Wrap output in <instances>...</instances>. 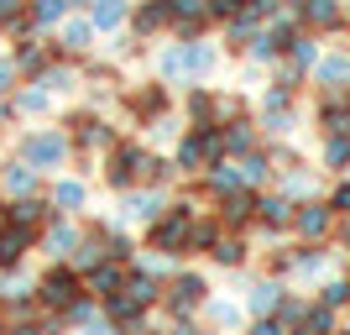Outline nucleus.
Wrapping results in <instances>:
<instances>
[{
    "mask_svg": "<svg viewBox=\"0 0 350 335\" xmlns=\"http://www.w3.org/2000/svg\"><path fill=\"white\" fill-rule=\"evenodd\" d=\"M193 199H167V215L157 220V225H146V251H157V257H167V262H178V257H189V231H193Z\"/></svg>",
    "mask_w": 350,
    "mask_h": 335,
    "instance_id": "1",
    "label": "nucleus"
},
{
    "mask_svg": "<svg viewBox=\"0 0 350 335\" xmlns=\"http://www.w3.org/2000/svg\"><path fill=\"white\" fill-rule=\"evenodd\" d=\"M16 158H27L31 168H42V173H58V168H68L73 142H68L63 126H37V132H27L16 142Z\"/></svg>",
    "mask_w": 350,
    "mask_h": 335,
    "instance_id": "2",
    "label": "nucleus"
},
{
    "mask_svg": "<svg viewBox=\"0 0 350 335\" xmlns=\"http://www.w3.org/2000/svg\"><path fill=\"white\" fill-rule=\"evenodd\" d=\"M84 273L73 262H53L42 277H37V299H42V314H68L79 299H84Z\"/></svg>",
    "mask_w": 350,
    "mask_h": 335,
    "instance_id": "3",
    "label": "nucleus"
},
{
    "mask_svg": "<svg viewBox=\"0 0 350 335\" xmlns=\"http://www.w3.org/2000/svg\"><path fill=\"white\" fill-rule=\"evenodd\" d=\"M209 293H215V288H209V277H204V273L178 267V273L162 283V309H167L173 320H193V314L209 304Z\"/></svg>",
    "mask_w": 350,
    "mask_h": 335,
    "instance_id": "4",
    "label": "nucleus"
},
{
    "mask_svg": "<svg viewBox=\"0 0 350 335\" xmlns=\"http://www.w3.org/2000/svg\"><path fill=\"white\" fill-rule=\"evenodd\" d=\"M142 158H146V142H131V136H120V142L110 147V152H105V162H100V178H105V189L116 194V199L136 189Z\"/></svg>",
    "mask_w": 350,
    "mask_h": 335,
    "instance_id": "5",
    "label": "nucleus"
},
{
    "mask_svg": "<svg viewBox=\"0 0 350 335\" xmlns=\"http://www.w3.org/2000/svg\"><path fill=\"white\" fill-rule=\"evenodd\" d=\"M120 105H126L142 126H152L157 116H167V110H173V89H167V79H146V84L120 89Z\"/></svg>",
    "mask_w": 350,
    "mask_h": 335,
    "instance_id": "6",
    "label": "nucleus"
},
{
    "mask_svg": "<svg viewBox=\"0 0 350 335\" xmlns=\"http://www.w3.org/2000/svg\"><path fill=\"white\" fill-rule=\"evenodd\" d=\"M293 215H298V199H288L282 189H262L256 194V231L262 236H293Z\"/></svg>",
    "mask_w": 350,
    "mask_h": 335,
    "instance_id": "7",
    "label": "nucleus"
},
{
    "mask_svg": "<svg viewBox=\"0 0 350 335\" xmlns=\"http://www.w3.org/2000/svg\"><path fill=\"white\" fill-rule=\"evenodd\" d=\"M335 220H340V215L329 210V204H324V194H319V199H298V215H293V236L319 247V241H329V236H335Z\"/></svg>",
    "mask_w": 350,
    "mask_h": 335,
    "instance_id": "8",
    "label": "nucleus"
},
{
    "mask_svg": "<svg viewBox=\"0 0 350 335\" xmlns=\"http://www.w3.org/2000/svg\"><path fill=\"white\" fill-rule=\"evenodd\" d=\"M42 189H47V173L31 168L27 158L0 162V194H5V199H31V194H42Z\"/></svg>",
    "mask_w": 350,
    "mask_h": 335,
    "instance_id": "9",
    "label": "nucleus"
},
{
    "mask_svg": "<svg viewBox=\"0 0 350 335\" xmlns=\"http://www.w3.org/2000/svg\"><path fill=\"white\" fill-rule=\"evenodd\" d=\"M37 241H42V251L53 257V262H68L73 251H79V241H84V225H79L73 215H53V220L42 225V236H37Z\"/></svg>",
    "mask_w": 350,
    "mask_h": 335,
    "instance_id": "10",
    "label": "nucleus"
},
{
    "mask_svg": "<svg viewBox=\"0 0 350 335\" xmlns=\"http://www.w3.org/2000/svg\"><path fill=\"white\" fill-rule=\"evenodd\" d=\"M298 21H304V32H314V37H335V32H350L345 0H308L304 11H298Z\"/></svg>",
    "mask_w": 350,
    "mask_h": 335,
    "instance_id": "11",
    "label": "nucleus"
},
{
    "mask_svg": "<svg viewBox=\"0 0 350 335\" xmlns=\"http://www.w3.org/2000/svg\"><path fill=\"white\" fill-rule=\"evenodd\" d=\"M94 37H100V32H94V21H89L84 11H73L68 21L58 27V37H53V53H58V58H89Z\"/></svg>",
    "mask_w": 350,
    "mask_h": 335,
    "instance_id": "12",
    "label": "nucleus"
},
{
    "mask_svg": "<svg viewBox=\"0 0 350 335\" xmlns=\"http://www.w3.org/2000/svg\"><path fill=\"white\" fill-rule=\"evenodd\" d=\"M215 215L225 231H256V189H230L225 199H215Z\"/></svg>",
    "mask_w": 350,
    "mask_h": 335,
    "instance_id": "13",
    "label": "nucleus"
},
{
    "mask_svg": "<svg viewBox=\"0 0 350 335\" xmlns=\"http://www.w3.org/2000/svg\"><path fill=\"white\" fill-rule=\"evenodd\" d=\"M120 215L136 220V225H157V220L167 215V194H162V189H142V184H136L131 194H120Z\"/></svg>",
    "mask_w": 350,
    "mask_h": 335,
    "instance_id": "14",
    "label": "nucleus"
},
{
    "mask_svg": "<svg viewBox=\"0 0 350 335\" xmlns=\"http://www.w3.org/2000/svg\"><path fill=\"white\" fill-rule=\"evenodd\" d=\"M157 32H173V5L167 0H136L131 5V37L152 42Z\"/></svg>",
    "mask_w": 350,
    "mask_h": 335,
    "instance_id": "15",
    "label": "nucleus"
},
{
    "mask_svg": "<svg viewBox=\"0 0 350 335\" xmlns=\"http://www.w3.org/2000/svg\"><path fill=\"white\" fill-rule=\"evenodd\" d=\"M183 116H189V126H219V89L189 84L183 89Z\"/></svg>",
    "mask_w": 350,
    "mask_h": 335,
    "instance_id": "16",
    "label": "nucleus"
},
{
    "mask_svg": "<svg viewBox=\"0 0 350 335\" xmlns=\"http://www.w3.org/2000/svg\"><path fill=\"white\" fill-rule=\"evenodd\" d=\"M319 89H350V47H329V53H319V63H314V73H308Z\"/></svg>",
    "mask_w": 350,
    "mask_h": 335,
    "instance_id": "17",
    "label": "nucleus"
},
{
    "mask_svg": "<svg viewBox=\"0 0 350 335\" xmlns=\"http://www.w3.org/2000/svg\"><path fill=\"white\" fill-rule=\"evenodd\" d=\"M219 142H225V158H246V152L262 147V126H256L251 116L225 121V126H219Z\"/></svg>",
    "mask_w": 350,
    "mask_h": 335,
    "instance_id": "18",
    "label": "nucleus"
},
{
    "mask_svg": "<svg viewBox=\"0 0 350 335\" xmlns=\"http://www.w3.org/2000/svg\"><path fill=\"white\" fill-rule=\"evenodd\" d=\"M131 5L136 0H89L84 16L94 21V32H110V37H116L120 27H131Z\"/></svg>",
    "mask_w": 350,
    "mask_h": 335,
    "instance_id": "19",
    "label": "nucleus"
},
{
    "mask_svg": "<svg viewBox=\"0 0 350 335\" xmlns=\"http://www.w3.org/2000/svg\"><path fill=\"white\" fill-rule=\"evenodd\" d=\"M272 184H278L288 199H319V168H308V162H293V168H282Z\"/></svg>",
    "mask_w": 350,
    "mask_h": 335,
    "instance_id": "20",
    "label": "nucleus"
},
{
    "mask_svg": "<svg viewBox=\"0 0 350 335\" xmlns=\"http://www.w3.org/2000/svg\"><path fill=\"white\" fill-rule=\"evenodd\" d=\"M282 293H288V283H282V277H262V283H251V288H246V299H241V304H246L251 320H262V314H278Z\"/></svg>",
    "mask_w": 350,
    "mask_h": 335,
    "instance_id": "21",
    "label": "nucleus"
},
{
    "mask_svg": "<svg viewBox=\"0 0 350 335\" xmlns=\"http://www.w3.org/2000/svg\"><path fill=\"white\" fill-rule=\"evenodd\" d=\"M47 199H53L58 215H79V210H89V184L84 178H53V184H47Z\"/></svg>",
    "mask_w": 350,
    "mask_h": 335,
    "instance_id": "22",
    "label": "nucleus"
},
{
    "mask_svg": "<svg viewBox=\"0 0 350 335\" xmlns=\"http://www.w3.org/2000/svg\"><path fill=\"white\" fill-rule=\"evenodd\" d=\"M209 262H215V267H225V273H241V267L251 262V241H246L241 231H219L215 251H209Z\"/></svg>",
    "mask_w": 350,
    "mask_h": 335,
    "instance_id": "23",
    "label": "nucleus"
},
{
    "mask_svg": "<svg viewBox=\"0 0 350 335\" xmlns=\"http://www.w3.org/2000/svg\"><path fill=\"white\" fill-rule=\"evenodd\" d=\"M100 304H105V320H110V325H120L126 335L146 325V304H136V299H131L126 288H120V293H110V299H100Z\"/></svg>",
    "mask_w": 350,
    "mask_h": 335,
    "instance_id": "24",
    "label": "nucleus"
},
{
    "mask_svg": "<svg viewBox=\"0 0 350 335\" xmlns=\"http://www.w3.org/2000/svg\"><path fill=\"white\" fill-rule=\"evenodd\" d=\"M16 100V110H21V121H37V116H53V105H58V95L47 84H37V79H27V84L11 95Z\"/></svg>",
    "mask_w": 350,
    "mask_h": 335,
    "instance_id": "25",
    "label": "nucleus"
},
{
    "mask_svg": "<svg viewBox=\"0 0 350 335\" xmlns=\"http://www.w3.org/2000/svg\"><path fill=\"white\" fill-rule=\"evenodd\" d=\"M319 173H329V178L350 173V136L345 132H324L319 136Z\"/></svg>",
    "mask_w": 350,
    "mask_h": 335,
    "instance_id": "26",
    "label": "nucleus"
},
{
    "mask_svg": "<svg viewBox=\"0 0 350 335\" xmlns=\"http://www.w3.org/2000/svg\"><path fill=\"white\" fill-rule=\"evenodd\" d=\"M199 314L209 320V330H215V335H235V330H241V320H246V304H235V299H215V293H209V304L199 309Z\"/></svg>",
    "mask_w": 350,
    "mask_h": 335,
    "instance_id": "27",
    "label": "nucleus"
},
{
    "mask_svg": "<svg viewBox=\"0 0 350 335\" xmlns=\"http://www.w3.org/2000/svg\"><path fill=\"white\" fill-rule=\"evenodd\" d=\"M89 0H31V27L37 32H58L73 11H84Z\"/></svg>",
    "mask_w": 350,
    "mask_h": 335,
    "instance_id": "28",
    "label": "nucleus"
},
{
    "mask_svg": "<svg viewBox=\"0 0 350 335\" xmlns=\"http://www.w3.org/2000/svg\"><path fill=\"white\" fill-rule=\"evenodd\" d=\"M126 273H131V262H100L84 273V288L94 293V299H110V293L126 288Z\"/></svg>",
    "mask_w": 350,
    "mask_h": 335,
    "instance_id": "29",
    "label": "nucleus"
},
{
    "mask_svg": "<svg viewBox=\"0 0 350 335\" xmlns=\"http://www.w3.org/2000/svg\"><path fill=\"white\" fill-rule=\"evenodd\" d=\"M37 247V236L11 225V231H0V273H16V267H27V251Z\"/></svg>",
    "mask_w": 350,
    "mask_h": 335,
    "instance_id": "30",
    "label": "nucleus"
},
{
    "mask_svg": "<svg viewBox=\"0 0 350 335\" xmlns=\"http://www.w3.org/2000/svg\"><path fill=\"white\" fill-rule=\"evenodd\" d=\"M235 168H241V184L256 189V194L272 184V158H267V147H256V152H246V158H235Z\"/></svg>",
    "mask_w": 350,
    "mask_h": 335,
    "instance_id": "31",
    "label": "nucleus"
},
{
    "mask_svg": "<svg viewBox=\"0 0 350 335\" xmlns=\"http://www.w3.org/2000/svg\"><path fill=\"white\" fill-rule=\"evenodd\" d=\"M219 231H225V225H219V215H204V210H199V215H193V231H189V251H215V241H219Z\"/></svg>",
    "mask_w": 350,
    "mask_h": 335,
    "instance_id": "32",
    "label": "nucleus"
},
{
    "mask_svg": "<svg viewBox=\"0 0 350 335\" xmlns=\"http://www.w3.org/2000/svg\"><path fill=\"white\" fill-rule=\"evenodd\" d=\"M314 304H324V309H350V277H324L319 283V299H314Z\"/></svg>",
    "mask_w": 350,
    "mask_h": 335,
    "instance_id": "33",
    "label": "nucleus"
},
{
    "mask_svg": "<svg viewBox=\"0 0 350 335\" xmlns=\"http://www.w3.org/2000/svg\"><path fill=\"white\" fill-rule=\"evenodd\" d=\"M304 314H308V299H304V293H293V288H288V293H282V304H278V320L293 330V325L304 320Z\"/></svg>",
    "mask_w": 350,
    "mask_h": 335,
    "instance_id": "34",
    "label": "nucleus"
},
{
    "mask_svg": "<svg viewBox=\"0 0 350 335\" xmlns=\"http://www.w3.org/2000/svg\"><path fill=\"white\" fill-rule=\"evenodd\" d=\"M324 204L335 210V215H350V173H340L329 189H324Z\"/></svg>",
    "mask_w": 350,
    "mask_h": 335,
    "instance_id": "35",
    "label": "nucleus"
},
{
    "mask_svg": "<svg viewBox=\"0 0 350 335\" xmlns=\"http://www.w3.org/2000/svg\"><path fill=\"white\" fill-rule=\"evenodd\" d=\"M16 89H21V73H16L11 58H0V100H11Z\"/></svg>",
    "mask_w": 350,
    "mask_h": 335,
    "instance_id": "36",
    "label": "nucleus"
},
{
    "mask_svg": "<svg viewBox=\"0 0 350 335\" xmlns=\"http://www.w3.org/2000/svg\"><path fill=\"white\" fill-rule=\"evenodd\" d=\"M246 335H288V325H282L278 314H262V320H251Z\"/></svg>",
    "mask_w": 350,
    "mask_h": 335,
    "instance_id": "37",
    "label": "nucleus"
},
{
    "mask_svg": "<svg viewBox=\"0 0 350 335\" xmlns=\"http://www.w3.org/2000/svg\"><path fill=\"white\" fill-rule=\"evenodd\" d=\"M11 335H58V330H47L42 320H21V325H11Z\"/></svg>",
    "mask_w": 350,
    "mask_h": 335,
    "instance_id": "38",
    "label": "nucleus"
},
{
    "mask_svg": "<svg viewBox=\"0 0 350 335\" xmlns=\"http://www.w3.org/2000/svg\"><path fill=\"white\" fill-rule=\"evenodd\" d=\"M84 335H126V330H120V325H110V320H105V314H100V320H94V325H84Z\"/></svg>",
    "mask_w": 350,
    "mask_h": 335,
    "instance_id": "39",
    "label": "nucleus"
},
{
    "mask_svg": "<svg viewBox=\"0 0 350 335\" xmlns=\"http://www.w3.org/2000/svg\"><path fill=\"white\" fill-rule=\"evenodd\" d=\"M0 231H11V204L0 199Z\"/></svg>",
    "mask_w": 350,
    "mask_h": 335,
    "instance_id": "40",
    "label": "nucleus"
},
{
    "mask_svg": "<svg viewBox=\"0 0 350 335\" xmlns=\"http://www.w3.org/2000/svg\"><path fill=\"white\" fill-rule=\"evenodd\" d=\"M288 335H319V330H314V325H308V320H298V325H293Z\"/></svg>",
    "mask_w": 350,
    "mask_h": 335,
    "instance_id": "41",
    "label": "nucleus"
},
{
    "mask_svg": "<svg viewBox=\"0 0 350 335\" xmlns=\"http://www.w3.org/2000/svg\"><path fill=\"white\" fill-rule=\"evenodd\" d=\"M308 0H282V11H304Z\"/></svg>",
    "mask_w": 350,
    "mask_h": 335,
    "instance_id": "42",
    "label": "nucleus"
},
{
    "mask_svg": "<svg viewBox=\"0 0 350 335\" xmlns=\"http://www.w3.org/2000/svg\"><path fill=\"white\" fill-rule=\"evenodd\" d=\"M0 335H11V320H5V309H0Z\"/></svg>",
    "mask_w": 350,
    "mask_h": 335,
    "instance_id": "43",
    "label": "nucleus"
},
{
    "mask_svg": "<svg viewBox=\"0 0 350 335\" xmlns=\"http://www.w3.org/2000/svg\"><path fill=\"white\" fill-rule=\"evenodd\" d=\"M131 335H162V330H152V325H142V330H131Z\"/></svg>",
    "mask_w": 350,
    "mask_h": 335,
    "instance_id": "44",
    "label": "nucleus"
},
{
    "mask_svg": "<svg viewBox=\"0 0 350 335\" xmlns=\"http://www.w3.org/2000/svg\"><path fill=\"white\" fill-rule=\"evenodd\" d=\"M335 335H350V325H340V330H335Z\"/></svg>",
    "mask_w": 350,
    "mask_h": 335,
    "instance_id": "45",
    "label": "nucleus"
}]
</instances>
